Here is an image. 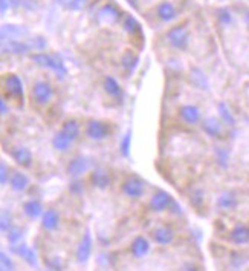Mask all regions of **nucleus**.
Returning <instances> with one entry per match:
<instances>
[{
    "mask_svg": "<svg viewBox=\"0 0 249 271\" xmlns=\"http://www.w3.org/2000/svg\"><path fill=\"white\" fill-rule=\"evenodd\" d=\"M145 189H147V183L138 175H129L121 183V193L132 201L141 199L145 193Z\"/></svg>",
    "mask_w": 249,
    "mask_h": 271,
    "instance_id": "39448f33",
    "label": "nucleus"
},
{
    "mask_svg": "<svg viewBox=\"0 0 249 271\" xmlns=\"http://www.w3.org/2000/svg\"><path fill=\"white\" fill-rule=\"evenodd\" d=\"M217 19H219L220 25L229 26L232 23V13L228 8H222V10L217 11Z\"/></svg>",
    "mask_w": 249,
    "mask_h": 271,
    "instance_id": "a19ab883",
    "label": "nucleus"
},
{
    "mask_svg": "<svg viewBox=\"0 0 249 271\" xmlns=\"http://www.w3.org/2000/svg\"><path fill=\"white\" fill-rule=\"evenodd\" d=\"M31 60L40 68L48 69L57 75L58 80H65L68 75L66 65L58 54H49V52H37L31 55Z\"/></svg>",
    "mask_w": 249,
    "mask_h": 271,
    "instance_id": "f257e3e1",
    "label": "nucleus"
},
{
    "mask_svg": "<svg viewBox=\"0 0 249 271\" xmlns=\"http://www.w3.org/2000/svg\"><path fill=\"white\" fill-rule=\"evenodd\" d=\"M122 28L124 31L129 33L132 37H135L136 34L141 36L142 34V28H141V23L132 16V14H126L122 19Z\"/></svg>",
    "mask_w": 249,
    "mask_h": 271,
    "instance_id": "c756f323",
    "label": "nucleus"
},
{
    "mask_svg": "<svg viewBox=\"0 0 249 271\" xmlns=\"http://www.w3.org/2000/svg\"><path fill=\"white\" fill-rule=\"evenodd\" d=\"M8 184H10L11 190L17 192V193H22V192H25V190L29 187L31 181H29V178H28L26 173H23V172H20V170H13Z\"/></svg>",
    "mask_w": 249,
    "mask_h": 271,
    "instance_id": "412c9836",
    "label": "nucleus"
},
{
    "mask_svg": "<svg viewBox=\"0 0 249 271\" xmlns=\"http://www.w3.org/2000/svg\"><path fill=\"white\" fill-rule=\"evenodd\" d=\"M11 173H13V170L10 169V166L5 161L0 163V183H2V186H7L10 183Z\"/></svg>",
    "mask_w": 249,
    "mask_h": 271,
    "instance_id": "79ce46f5",
    "label": "nucleus"
},
{
    "mask_svg": "<svg viewBox=\"0 0 249 271\" xmlns=\"http://www.w3.org/2000/svg\"><path fill=\"white\" fill-rule=\"evenodd\" d=\"M127 2H129V5H130V7L138 8V0H127Z\"/></svg>",
    "mask_w": 249,
    "mask_h": 271,
    "instance_id": "8fccbe9b",
    "label": "nucleus"
},
{
    "mask_svg": "<svg viewBox=\"0 0 249 271\" xmlns=\"http://www.w3.org/2000/svg\"><path fill=\"white\" fill-rule=\"evenodd\" d=\"M69 190H71L72 193H77V195H78V193H83V192H84V187H83V184L80 183L78 179H75V183L71 184Z\"/></svg>",
    "mask_w": 249,
    "mask_h": 271,
    "instance_id": "a18cd8bd",
    "label": "nucleus"
},
{
    "mask_svg": "<svg viewBox=\"0 0 249 271\" xmlns=\"http://www.w3.org/2000/svg\"><path fill=\"white\" fill-rule=\"evenodd\" d=\"M23 228L22 227H19V225H13L8 231H7V239H8V242L11 244V245H16V244H19L20 240H22V237H23Z\"/></svg>",
    "mask_w": 249,
    "mask_h": 271,
    "instance_id": "f704fd0d",
    "label": "nucleus"
},
{
    "mask_svg": "<svg viewBox=\"0 0 249 271\" xmlns=\"http://www.w3.org/2000/svg\"><path fill=\"white\" fill-rule=\"evenodd\" d=\"M90 169H92V160L84 155H77L69 160L66 166V173L74 179H80L86 173L92 172Z\"/></svg>",
    "mask_w": 249,
    "mask_h": 271,
    "instance_id": "6e6552de",
    "label": "nucleus"
},
{
    "mask_svg": "<svg viewBox=\"0 0 249 271\" xmlns=\"http://www.w3.org/2000/svg\"><path fill=\"white\" fill-rule=\"evenodd\" d=\"M130 146H132V130L129 129L126 133H124L121 141H119V150H121V154L124 157H129L130 155Z\"/></svg>",
    "mask_w": 249,
    "mask_h": 271,
    "instance_id": "c9c22d12",
    "label": "nucleus"
},
{
    "mask_svg": "<svg viewBox=\"0 0 249 271\" xmlns=\"http://www.w3.org/2000/svg\"><path fill=\"white\" fill-rule=\"evenodd\" d=\"M173 196L165 192V190H158L154 192L148 201V208L151 210V212L154 213H162V212H167V210H170L171 204H173Z\"/></svg>",
    "mask_w": 249,
    "mask_h": 271,
    "instance_id": "9b49d317",
    "label": "nucleus"
},
{
    "mask_svg": "<svg viewBox=\"0 0 249 271\" xmlns=\"http://www.w3.org/2000/svg\"><path fill=\"white\" fill-rule=\"evenodd\" d=\"M217 208L220 210L223 213H229V212H234V210L238 207V196L235 192H231V190H226V192H222L219 196H217Z\"/></svg>",
    "mask_w": 249,
    "mask_h": 271,
    "instance_id": "dca6fc26",
    "label": "nucleus"
},
{
    "mask_svg": "<svg viewBox=\"0 0 249 271\" xmlns=\"http://www.w3.org/2000/svg\"><path fill=\"white\" fill-rule=\"evenodd\" d=\"M190 81L193 86H196L197 89H202V90H206L209 87V81H208L205 72L199 68H193L190 71Z\"/></svg>",
    "mask_w": 249,
    "mask_h": 271,
    "instance_id": "7c9ffc66",
    "label": "nucleus"
},
{
    "mask_svg": "<svg viewBox=\"0 0 249 271\" xmlns=\"http://www.w3.org/2000/svg\"><path fill=\"white\" fill-rule=\"evenodd\" d=\"M92 250H93V240H92V234L89 230L84 231V234L81 236L80 242L77 245L75 250V259L78 263H86L90 256H92Z\"/></svg>",
    "mask_w": 249,
    "mask_h": 271,
    "instance_id": "f8f14e48",
    "label": "nucleus"
},
{
    "mask_svg": "<svg viewBox=\"0 0 249 271\" xmlns=\"http://www.w3.org/2000/svg\"><path fill=\"white\" fill-rule=\"evenodd\" d=\"M168 212H171V213H174V215H180V213H182V208L179 207V204H177L176 201H173V204H171Z\"/></svg>",
    "mask_w": 249,
    "mask_h": 271,
    "instance_id": "de8ad7c7",
    "label": "nucleus"
},
{
    "mask_svg": "<svg viewBox=\"0 0 249 271\" xmlns=\"http://www.w3.org/2000/svg\"><path fill=\"white\" fill-rule=\"evenodd\" d=\"M42 219V228L46 231H54L60 227V213L55 208H46Z\"/></svg>",
    "mask_w": 249,
    "mask_h": 271,
    "instance_id": "a878e982",
    "label": "nucleus"
},
{
    "mask_svg": "<svg viewBox=\"0 0 249 271\" xmlns=\"http://www.w3.org/2000/svg\"><path fill=\"white\" fill-rule=\"evenodd\" d=\"M28 43H29V46L33 51H43L48 46V42L43 37H33V39L28 40Z\"/></svg>",
    "mask_w": 249,
    "mask_h": 271,
    "instance_id": "37998d69",
    "label": "nucleus"
},
{
    "mask_svg": "<svg viewBox=\"0 0 249 271\" xmlns=\"http://www.w3.org/2000/svg\"><path fill=\"white\" fill-rule=\"evenodd\" d=\"M11 251L14 254H17L23 262H26L29 266H37L39 265V256H37V251L29 247L26 244H16L11 247Z\"/></svg>",
    "mask_w": 249,
    "mask_h": 271,
    "instance_id": "f3484780",
    "label": "nucleus"
},
{
    "mask_svg": "<svg viewBox=\"0 0 249 271\" xmlns=\"http://www.w3.org/2000/svg\"><path fill=\"white\" fill-rule=\"evenodd\" d=\"M165 39L168 42V45L173 48V49H177V51H185L190 45V31H188V26L185 23H180V25H176L173 28H170L167 34H165Z\"/></svg>",
    "mask_w": 249,
    "mask_h": 271,
    "instance_id": "423d86ee",
    "label": "nucleus"
},
{
    "mask_svg": "<svg viewBox=\"0 0 249 271\" xmlns=\"http://www.w3.org/2000/svg\"><path fill=\"white\" fill-rule=\"evenodd\" d=\"M138 65H139V57L135 54V51H132V49L124 51V54L121 57V66L124 71H126V74L127 75L133 74L136 71Z\"/></svg>",
    "mask_w": 249,
    "mask_h": 271,
    "instance_id": "bb28decb",
    "label": "nucleus"
},
{
    "mask_svg": "<svg viewBox=\"0 0 249 271\" xmlns=\"http://www.w3.org/2000/svg\"><path fill=\"white\" fill-rule=\"evenodd\" d=\"M150 239L153 240L156 245H161V247H167V245H171L176 239V231L173 227L170 225H158L154 227L151 231H150Z\"/></svg>",
    "mask_w": 249,
    "mask_h": 271,
    "instance_id": "9d476101",
    "label": "nucleus"
},
{
    "mask_svg": "<svg viewBox=\"0 0 249 271\" xmlns=\"http://www.w3.org/2000/svg\"><path fill=\"white\" fill-rule=\"evenodd\" d=\"M4 97L14 101L17 106L23 104V81L17 74H5L2 77Z\"/></svg>",
    "mask_w": 249,
    "mask_h": 271,
    "instance_id": "7ed1b4c3",
    "label": "nucleus"
},
{
    "mask_svg": "<svg viewBox=\"0 0 249 271\" xmlns=\"http://www.w3.org/2000/svg\"><path fill=\"white\" fill-rule=\"evenodd\" d=\"M228 239H229V242L234 245H247L249 244V225L235 224L231 228Z\"/></svg>",
    "mask_w": 249,
    "mask_h": 271,
    "instance_id": "a211bd4d",
    "label": "nucleus"
},
{
    "mask_svg": "<svg viewBox=\"0 0 249 271\" xmlns=\"http://www.w3.org/2000/svg\"><path fill=\"white\" fill-rule=\"evenodd\" d=\"M29 51H33V49H31L28 42H22V40H7V42H2V52L4 54L22 55V54H28Z\"/></svg>",
    "mask_w": 249,
    "mask_h": 271,
    "instance_id": "393cba45",
    "label": "nucleus"
},
{
    "mask_svg": "<svg viewBox=\"0 0 249 271\" xmlns=\"http://www.w3.org/2000/svg\"><path fill=\"white\" fill-rule=\"evenodd\" d=\"M72 144H74V141H72L71 138H68L61 130L57 132V133L54 135V138H52V147L57 150V152H61V154L69 152Z\"/></svg>",
    "mask_w": 249,
    "mask_h": 271,
    "instance_id": "c85d7f7f",
    "label": "nucleus"
},
{
    "mask_svg": "<svg viewBox=\"0 0 249 271\" xmlns=\"http://www.w3.org/2000/svg\"><path fill=\"white\" fill-rule=\"evenodd\" d=\"M11 227H13V215H11L10 210L4 208L2 216H0V228H2L4 233H7Z\"/></svg>",
    "mask_w": 249,
    "mask_h": 271,
    "instance_id": "ea45409f",
    "label": "nucleus"
},
{
    "mask_svg": "<svg viewBox=\"0 0 249 271\" xmlns=\"http://www.w3.org/2000/svg\"><path fill=\"white\" fill-rule=\"evenodd\" d=\"M205 202V193L202 189H194L190 195V204L194 207V208H200Z\"/></svg>",
    "mask_w": 249,
    "mask_h": 271,
    "instance_id": "58836bf2",
    "label": "nucleus"
},
{
    "mask_svg": "<svg viewBox=\"0 0 249 271\" xmlns=\"http://www.w3.org/2000/svg\"><path fill=\"white\" fill-rule=\"evenodd\" d=\"M150 248H151L150 240H148L145 236L139 234V236H136V237L132 240L129 250H130V254H132L135 259H142V257H145V256L150 253Z\"/></svg>",
    "mask_w": 249,
    "mask_h": 271,
    "instance_id": "6ab92c4d",
    "label": "nucleus"
},
{
    "mask_svg": "<svg viewBox=\"0 0 249 271\" xmlns=\"http://www.w3.org/2000/svg\"><path fill=\"white\" fill-rule=\"evenodd\" d=\"M57 4L69 11H83L87 7V0H57Z\"/></svg>",
    "mask_w": 249,
    "mask_h": 271,
    "instance_id": "72a5a7b5",
    "label": "nucleus"
},
{
    "mask_svg": "<svg viewBox=\"0 0 249 271\" xmlns=\"http://www.w3.org/2000/svg\"><path fill=\"white\" fill-rule=\"evenodd\" d=\"M22 210L29 219H39L45 213V207H43L42 201H39V199H29V201L23 202Z\"/></svg>",
    "mask_w": 249,
    "mask_h": 271,
    "instance_id": "b1692460",
    "label": "nucleus"
},
{
    "mask_svg": "<svg viewBox=\"0 0 249 271\" xmlns=\"http://www.w3.org/2000/svg\"><path fill=\"white\" fill-rule=\"evenodd\" d=\"M8 112H10V104L7 101V98L2 95V98H0V113H2V116H5V115H8Z\"/></svg>",
    "mask_w": 249,
    "mask_h": 271,
    "instance_id": "c03bdc74",
    "label": "nucleus"
},
{
    "mask_svg": "<svg viewBox=\"0 0 249 271\" xmlns=\"http://www.w3.org/2000/svg\"><path fill=\"white\" fill-rule=\"evenodd\" d=\"M31 100H33V103L39 107H48L52 100H54V87L49 81L46 80H37L33 83V86H31Z\"/></svg>",
    "mask_w": 249,
    "mask_h": 271,
    "instance_id": "f03ea898",
    "label": "nucleus"
},
{
    "mask_svg": "<svg viewBox=\"0 0 249 271\" xmlns=\"http://www.w3.org/2000/svg\"><path fill=\"white\" fill-rule=\"evenodd\" d=\"M10 155H11V158H13L19 166H22V167H25V169L31 167V166H33V163H34V155H33V152H31V150H29L28 147H25V146H14V147H11Z\"/></svg>",
    "mask_w": 249,
    "mask_h": 271,
    "instance_id": "2eb2a0df",
    "label": "nucleus"
},
{
    "mask_svg": "<svg viewBox=\"0 0 249 271\" xmlns=\"http://www.w3.org/2000/svg\"><path fill=\"white\" fill-rule=\"evenodd\" d=\"M112 133H113V127L109 121H104V119H95V118L86 121L84 135L90 141H104L109 137H112Z\"/></svg>",
    "mask_w": 249,
    "mask_h": 271,
    "instance_id": "20e7f679",
    "label": "nucleus"
},
{
    "mask_svg": "<svg viewBox=\"0 0 249 271\" xmlns=\"http://www.w3.org/2000/svg\"><path fill=\"white\" fill-rule=\"evenodd\" d=\"M103 89H104V92L115 98V100H121L124 97V90H122V86L119 84V81L116 78H113L112 75H107L104 77V81H103Z\"/></svg>",
    "mask_w": 249,
    "mask_h": 271,
    "instance_id": "5701e85b",
    "label": "nucleus"
},
{
    "mask_svg": "<svg viewBox=\"0 0 249 271\" xmlns=\"http://www.w3.org/2000/svg\"><path fill=\"white\" fill-rule=\"evenodd\" d=\"M89 183L98 190H106L112 184V175L107 169L97 167L89 173Z\"/></svg>",
    "mask_w": 249,
    "mask_h": 271,
    "instance_id": "ddd939ff",
    "label": "nucleus"
},
{
    "mask_svg": "<svg viewBox=\"0 0 249 271\" xmlns=\"http://www.w3.org/2000/svg\"><path fill=\"white\" fill-rule=\"evenodd\" d=\"M45 265L49 271H63L65 269V265H63V260L58 256H52V257H46L45 259Z\"/></svg>",
    "mask_w": 249,
    "mask_h": 271,
    "instance_id": "4c0bfd02",
    "label": "nucleus"
},
{
    "mask_svg": "<svg viewBox=\"0 0 249 271\" xmlns=\"http://www.w3.org/2000/svg\"><path fill=\"white\" fill-rule=\"evenodd\" d=\"M244 25L247 26V29H249V11H246L244 13Z\"/></svg>",
    "mask_w": 249,
    "mask_h": 271,
    "instance_id": "09e8293b",
    "label": "nucleus"
},
{
    "mask_svg": "<svg viewBox=\"0 0 249 271\" xmlns=\"http://www.w3.org/2000/svg\"><path fill=\"white\" fill-rule=\"evenodd\" d=\"M121 19V11L113 4H106L97 11V20L103 25H115Z\"/></svg>",
    "mask_w": 249,
    "mask_h": 271,
    "instance_id": "4468645a",
    "label": "nucleus"
},
{
    "mask_svg": "<svg viewBox=\"0 0 249 271\" xmlns=\"http://www.w3.org/2000/svg\"><path fill=\"white\" fill-rule=\"evenodd\" d=\"M214 157H215V163L219 164L222 169H226L229 166V158H231V154L229 150L223 146H217L214 149Z\"/></svg>",
    "mask_w": 249,
    "mask_h": 271,
    "instance_id": "473e14b6",
    "label": "nucleus"
},
{
    "mask_svg": "<svg viewBox=\"0 0 249 271\" xmlns=\"http://www.w3.org/2000/svg\"><path fill=\"white\" fill-rule=\"evenodd\" d=\"M29 34V29L26 26H20V25H4L2 26V42L7 40H20L23 37H26Z\"/></svg>",
    "mask_w": 249,
    "mask_h": 271,
    "instance_id": "aec40b11",
    "label": "nucleus"
},
{
    "mask_svg": "<svg viewBox=\"0 0 249 271\" xmlns=\"http://www.w3.org/2000/svg\"><path fill=\"white\" fill-rule=\"evenodd\" d=\"M0 271H16V263L7 251L0 253Z\"/></svg>",
    "mask_w": 249,
    "mask_h": 271,
    "instance_id": "e433bc0d",
    "label": "nucleus"
},
{
    "mask_svg": "<svg viewBox=\"0 0 249 271\" xmlns=\"http://www.w3.org/2000/svg\"><path fill=\"white\" fill-rule=\"evenodd\" d=\"M48 271H49V269H48Z\"/></svg>",
    "mask_w": 249,
    "mask_h": 271,
    "instance_id": "3c124183",
    "label": "nucleus"
},
{
    "mask_svg": "<svg viewBox=\"0 0 249 271\" xmlns=\"http://www.w3.org/2000/svg\"><path fill=\"white\" fill-rule=\"evenodd\" d=\"M217 110H219V116L223 121V124H226L228 127H234L235 126V123H237L235 121V116H234V113L231 112L229 106L225 101H220L219 104H217Z\"/></svg>",
    "mask_w": 249,
    "mask_h": 271,
    "instance_id": "2f4dec72",
    "label": "nucleus"
},
{
    "mask_svg": "<svg viewBox=\"0 0 249 271\" xmlns=\"http://www.w3.org/2000/svg\"><path fill=\"white\" fill-rule=\"evenodd\" d=\"M177 118L185 126H200L202 123V110L196 104H182L177 109Z\"/></svg>",
    "mask_w": 249,
    "mask_h": 271,
    "instance_id": "0eeeda50",
    "label": "nucleus"
},
{
    "mask_svg": "<svg viewBox=\"0 0 249 271\" xmlns=\"http://www.w3.org/2000/svg\"><path fill=\"white\" fill-rule=\"evenodd\" d=\"M156 16L159 17V20L168 23V22H173V20H176L179 17V11H177V8L171 2H167V0H164V2H161L156 7Z\"/></svg>",
    "mask_w": 249,
    "mask_h": 271,
    "instance_id": "4be33fe9",
    "label": "nucleus"
},
{
    "mask_svg": "<svg viewBox=\"0 0 249 271\" xmlns=\"http://www.w3.org/2000/svg\"><path fill=\"white\" fill-rule=\"evenodd\" d=\"M200 129L205 135L212 140H223L225 138V124L222 119H217L215 116H206L202 119Z\"/></svg>",
    "mask_w": 249,
    "mask_h": 271,
    "instance_id": "1a4fd4ad",
    "label": "nucleus"
},
{
    "mask_svg": "<svg viewBox=\"0 0 249 271\" xmlns=\"http://www.w3.org/2000/svg\"><path fill=\"white\" fill-rule=\"evenodd\" d=\"M179 271H200V268L194 263V262H185Z\"/></svg>",
    "mask_w": 249,
    "mask_h": 271,
    "instance_id": "49530a36",
    "label": "nucleus"
},
{
    "mask_svg": "<svg viewBox=\"0 0 249 271\" xmlns=\"http://www.w3.org/2000/svg\"><path fill=\"white\" fill-rule=\"evenodd\" d=\"M61 132H63L68 138H71L72 141H77L81 135V124L78 119L75 118H68L61 123Z\"/></svg>",
    "mask_w": 249,
    "mask_h": 271,
    "instance_id": "cd10ccee",
    "label": "nucleus"
}]
</instances>
